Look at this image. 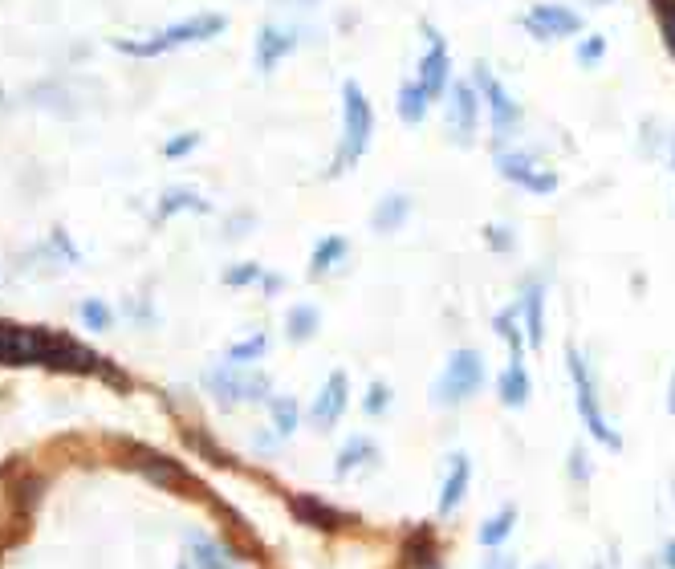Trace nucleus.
I'll return each instance as SVG.
<instances>
[{
  "label": "nucleus",
  "instance_id": "nucleus-8",
  "mask_svg": "<svg viewBox=\"0 0 675 569\" xmlns=\"http://www.w3.org/2000/svg\"><path fill=\"white\" fill-rule=\"evenodd\" d=\"M395 110H399V118L407 122V126H419L423 118H427V110H432V94L423 90V82L415 78V82H403L399 86V102H395Z\"/></svg>",
  "mask_w": 675,
  "mask_h": 569
},
{
  "label": "nucleus",
  "instance_id": "nucleus-5",
  "mask_svg": "<svg viewBox=\"0 0 675 569\" xmlns=\"http://www.w3.org/2000/svg\"><path fill=\"white\" fill-rule=\"evenodd\" d=\"M480 110H484V98H480L476 82H452V90H448V131H452V143L468 147L476 139Z\"/></svg>",
  "mask_w": 675,
  "mask_h": 569
},
{
  "label": "nucleus",
  "instance_id": "nucleus-7",
  "mask_svg": "<svg viewBox=\"0 0 675 569\" xmlns=\"http://www.w3.org/2000/svg\"><path fill=\"white\" fill-rule=\"evenodd\" d=\"M297 49V29H277L269 25L261 37H257V66L261 74H273L281 66V57H289Z\"/></svg>",
  "mask_w": 675,
  "mask_h": 569
},
{
  "label": "nucleus",
  "instance_id": "nucleus-3",
  "mask_svg": "<svg viewBox=\"0 0 675 569\" xmlns=\"http://www.w3.org/2000/svg\"><path fill=\"white\" fill-rule=\"evenodd\" d=\"M415 78L432 94V102L448 98V90H452V49H448V37L432 25H423V57H419Z\"/></svg>",
  "mask_w": 675,
  "mask_h": 569
},
{
  "label": "nucleus",
  "instance_id": "nucleus-13",
  "mask_svg": "<svg viewBox=\"0 0 675 569\" xmlns=\"http://www.w3.org/2000/svg\"><path fill=\"white\" fill-rule=\"evenodd\" d=\"M667 163L675 167V135H671V143H667Z\"/></svg>",
  "mask_w": 675,
  "mask_h": 569
},
{
  "label": "nucleus",
  "instance_id": "nucleus-4",
  "mask_svg": "<svg viewBox=\"0 0 675 569\" xmlns=\"http://www.w3.org/2000/svg\"><path fill=\"white\" fill-rule=\"evenodd\" d=\"M521 25L529 29V37L537 41H566V37H578L586 29L582 13H574L570 5H554V0H545V5H533Z\"/></svg>",
  "mask_w": 675,
  "mask_h": 569
},
{
  "label": "nucleus",
  "instance_id": "nucleus-10",
  "mask_svg": "<svg viewBox=\"0 0 675 569\" xmlns=\"http://www.w3.org/2000/svg\"><path fill=\"white\" fill-rule=\"evenodd\" d=\"M574 53H578V61H582L586 70H594V66H598V57L606 53V37H598V33H594V37H582Z\"/></svg>",
  "mask_w": 675,
  "mask_h": 569
},
{
  "label": "nucleus",
  "instance_id": "nucleus-9",
  "mask_svg": "<svg viewBox=\"0 0 675 569\" xmlns=\"http://www.w3.org/2000/svg\"><path fill=\"white\" fill-rule=\"evenodd\" d=\"M407 212H411V200H407V196H387V200H383V208L375 212V228L391 232V228H395Z\"/></svg>",
  "mask_w": 675,
  "mask_h": 569
},
{
  "label": "nucleus",
  "instance_id": "nucleus-14",
  "mask_svg": "<svg viewBox=\"0 0 675 569\" xmlns=\"http://www.w3.org/2000/svg\"><path fill=\"white\" fill-rule=\"evenodd\" d=\"M590 5H610V0H590Z\"/></svg>",
  "mask_w": 675,
  "mask_h": 569
},
{
  "label": "nucleus",
  "instance_id": "nucleus-1",
  "mask_svg": "<svg viewBox=\"0 0 675 569\" xmlns=\"http://www.w3.org/2000/svg\"><path fill=\"white\" fill-rule=\"evenodd\" d=\"M375 139V110H371V98L366 90L350 78L342 86V135H338V147H334V175L338 171H350L366 147Z\"/></svg>",
  "mask_w": 675,
  "mask_h": 569
},
{
  "label": "nucleus",
  "instance_id": "nucleus-2",
  "mask_svg": "<svg viewBox=\"0 0 675 569\" xmlns=\"http://www.w3.org/2000/svg\"><path fill=\"white\" fill-rule=\"evenodd\" d=\"M472 82H476V90H480V98H484L488 114H493V135H497V147H505V139H513V135L521 131V106H517V98L505 90V82H501L493 70H488L484 61L472 70Z\"/></svg>",
  "mask_w": 675,
  "mask_h": 569
},
{
  "label": "nucleus",
  "instance_id": "nucleus-12",
  "mask_svg": "<svg viewBox=\"0 0 675 569\" xmlns=\"http://www.w3.org/2000/svg\"><path fill=\"white\" fill-rule=\"evenodd\" d=\"M277 5H285V9H318L322 0H277Z\"/></svg>",
  "mask_w": 675,
  "mask_h": 569
},
{
  "label": "nucleus",
  "instance_id": "nucleus-6",
  "mask_svg": "<svg viewBox=\"0 0 675 569\" xmlns=\"http://www.w3.org/2000/svg\"><path fill=\"white\" fill-rule=\"evenodd\" d=\"M493 163H497V171H501L509 183L525 187V192H533V196H549V192L558 187V175H554V171H541V163L529 159L525 151H505V147H497Z\"/></svg>",
  "mask_w": 675,
  "mask_h": 569
},
{
  "label": "nucleus",
  "instance_id": "nucleus-11",
  "mask_svg": "<svg viewBox=\"0 0 675 569\" xmlns=\"http://www.w3.org/2000/svg\"><path fill=\"white\" fill-rule=\"evenodd\" d=\"M655 9H659V21H663V37L675 53V0H655Z\"/></svg>",
  "mask_w": 675,
  "mask_h": 569
}]
</instances>
